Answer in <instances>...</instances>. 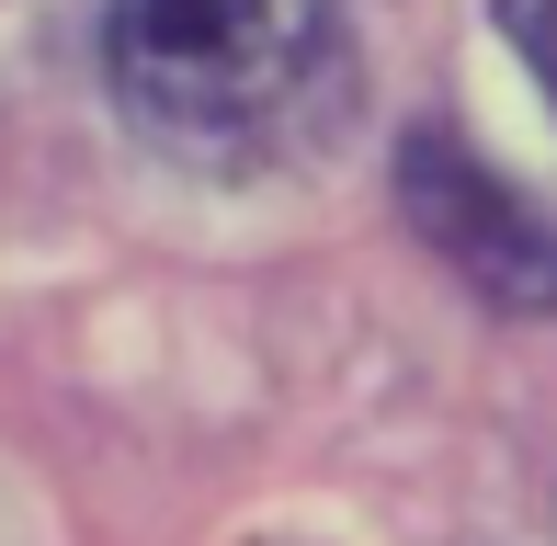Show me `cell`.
Instances as JSON below:
<instances>
[{
	"instance_id": "6da1fadb",
	"label": "cell",
	"mask_w": 557,
	"mask_h": 546,
	"mask_svg": "<svg viewBox=\"0 0 557 546\" xmlns=\"http://www.w3.org/2000/svg\"><path fill=\"white\" fill-rule=\"evenodd\" d=\"M103 69L125 126L216 183L308 160L352 114L342 0H114Z\"/></svg>"
},
{
	"instance_id": "7a4b0ae2",
	"label": "cell",
	"mask_w": 557,
	"mask_h": 546,
	"mask_svg": "<svg viewBox=\"0 0 557 546\" xmlns=\"http://www.w3.org/2000/svg\"><path fill=\"white\" fill-rule=\"evenodd\" d=\"M398 206L433 239V262H455L490 308H523V319L557 308V216H535L467 137L410 126V148H398Z\"/></svg>"
},
{
	"instance_id": "3957f363",
	"label": "cell",
	"mask_w": 557,
	"mask_h": 546,
	"mask_svg": "<svg viewBox=\"0 0 557 546\" xmlns=\"http://www.w3.org/2000/svg\"><path fill=\"white\" fill-rule=\"evenodd\" d=\"M500 35L523 46V69H535L546 103H557V0H500Z\"/></svg>"
}]
</instances>
